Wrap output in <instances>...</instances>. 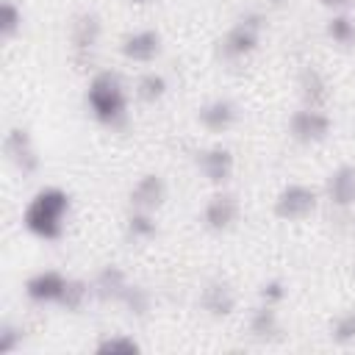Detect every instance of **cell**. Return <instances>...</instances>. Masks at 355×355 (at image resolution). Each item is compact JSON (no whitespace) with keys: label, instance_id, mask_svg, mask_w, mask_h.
<instances>
[{"label":"cell","instance_id":"cell-1","mask_svg":"<svg viewBox=\"0 0 355 355\" xmlns=\"http://www.w3.org/2000/svg\"><path fill=\"white\" fill-rule=\"evenodd\" d=\"M72 197L61 186H42L22 211L25 230L39 241H58L67 230Z\"/></svg>","mask_w":355,"mask_h":355},{"label":"cell","instance_id":"cell-2","mask_svg":"<svg viewBox=\"0 0 355 355\" xmlns=\"http://www.w3.org/2000/svg\"><path fill=\"white\" fill-rule=\"evenodd\" d=\"M86 108L103 128H122L128 122V92L116 72L100 69L89 78Z\"/></svg>","mask_w":355,"mask_h":355},{"label":"cell","instance_id":"cell-3","mask_svg":"<svg viewBox=\"0 0 355 355\" xmlns=\"http://www.w3.org/2000/svg\"><path fill=\"white\" fill-rule=\"evenodd\" d=\"M263 31H266V19H263L261 11L241 14L227 28V33L219 39V55L225 61H244V58H250L261 47Z\"/></svg>","mask_w":355,"mask_h":355},{"label":"cell","instance_id":"cell-4","mask_svg":"<svg viewBox=\"0 0 355 355\" xmlns=\"http://www.w3.org/2000/svg\"><path fill=\"white\" fill-rule=\"evenodd\" d=\"M316 205H319L316 189H311L305 183H286L277 191V197L272 202V211L283 222H302L316 211Z\"/></svg>","mask_w":355,"mask_h":355},{"label":"cell","instance_id":"cell-5","mask_svg":"<svg viewBox=\"0 0 355 355\" xmlns=\"http://www.w3.org/2000/svg\"><path fill=\"white\" fill-rule=\"evenodd\" d=\"M333 130V119L324 114V108L302 105L288 116V136L297 144H322Z\"/></svg>","mask_w":355,"mask_h":355},{"label":"cell","instance_id":"cell-6","mask_svg":"<svg viewBox=\"0 0 355 355\" xmlns=\"http://www.w3.org/2000/svg\"><path fill=\"white\" fill-rule=\"evenodd\" d=\"M3 153H6L8 164H11L22 178L39 172V164H42V161H39V153H36V144H33V136H31L28 128H22V125L8 128L6 136H3Z\"/></svg>","mask_w":355,"mask_h":355},{"label":"cell","instance_id":"cell-7","mask_svg":"<svg viewBox=\"0 0 355 355\" xmlns=\"http://www.w3.org/2000/svg\"><path fill=\"white\" fill-rule=\"evenodd\" d=\"M103 36V22L94 11H80L72 25H69V47H72V58L75 64H86L92 61L97 44Z\"/></svg>","mask_w":355,"mask_h":355},{"label":"cell","instance_id":"cell-8","mask_svg":"<svg viewBox=\"0 0 355 355\" xmlns=\"http://www.w3.org/2000/svg\"><path fill=\"white\" fill-rule=\"evenodd\" d=\"M241 216V205L230 191H216L202 205V225L211 233H227L236 227Z\"/></svg>","mask_w":355,"mask_h":355},{"label":"cell","instance_id":"cell-9","mask_svg":"<svg viewBox=\"0 0 355 355\" xmlns=\"http://www.w3.org/2000/svg\"><path fill=\"white\" fill-rule=\"evenodd\" d=\"M194 161H197V169L202 172V178L211 186H225L233 178V169H236L233 153L227 147H222V144H211V147L197 150Z\"/></svg>","mask_w":355,"mask_h":355},{"label":"cell","instance_id":"cell-10","mask_svg":"<svg viewBox=\"0 0 355 355\" xmlns=\"http://www.w3.org/2000/svg\"><path fill=\"white\" fill-rule=\"evenodd\" d=\"M67 275L58 272V269H42V272H33L28 280H25V297L36 305H58L61 297H64V288H67Z\"/></svg>","mask_w":355,"mask_h":355},{"label":"cell","instance_id":"cell-11","mask_svg":"<svg viewBox=\"0 0 355 355\" xmlns=\"http://www.w3.org/2000/svg\"><path fill=\"white\" fill-rule=\"evenodd\" d=\"M161 33L153 28H141V31H130L122 36L119 42V53L125 61L130 64H153L161 55Z\"/></svg>","mask_w":355,"mask_h":355},{"label":"cell","instance_id":"cell-12","mask_svg":"<svg viewBox=\"0 0 355 355\" xmlns=\"http://www.w3.org/2000/svg\"><path fill=\"white\" fill-rule=\"evenodd\" d=\"M200 308L214 316V319H225L236 311V291L227 280L222 277H211L202 288H200Z\"/></svg>","mask_w":355,"mask_h":355},{"label":"cell","instance_id":"cell-13","mask_svg":"<svg viewBox=\"0 0 355 355\" xmlns=\"http://www.w3.org/2000/svg\"><path fill=\"white\" fill-rule=\"evenodd\" d=\"M324 194L333 208L349 211L355 208V164H338L324 183Z\"/></svg>","mask_w":355,"mask_h":355},{"label":"cell","instance_id":"cell-14","mask_svg":"<svg viewBox=\"0 0 355 355\" xmlns=\"http://www.w3.org/2000/svg\"><path fill=\"white\" fill-rule=\"evenodd\" d=\"M197 122L211 133H225L239 122V108L227 97H214L197 108Z\"/></svg>","mask_w":355,"mask_h":355},{"label":"cell","instance_id":"cell-15","mask_svg":"<svg viewBox=\"0 0 355 355\" xmlns=\"http://www.w3.org/2000/svg\"><path fill=\"white\" fill-rule=\"evenodd\" d=\"M164 202H166V180L158 172H147V175H141L133 183V189H130V208L153 211L155 214Z\"/></svg>","mask_w":355,"mask_h":355},{"label":"cell","instance_id":"cell-16","mask_svg":"<svg viewBox=\"0 0 355 355\" xmlns=\"http://www.w3.org/2000/svg\"><path fill=\"white\" fill-rule=\"evenodd\" d=\"M128 286H130V280H128V275H125L116 263L103 266V269L92 277V291H94V297H97L100 302H119Z\"/></svg>","mask_w":355,"mask_h":355},{"label":"cell","instance_id":"cell-17","mask_svg":"<svg viewBox=\"0 0 355 355\" xmlns=\"http://www.w3.org/2000/svg\"><path fill=\"white\" fill-rule=\"evenodd\" d=\"M297 86H300V97H302V105L324 108V103H327V97H330V86H327V78L322 75V69H319V67H313V64H305V67L300 69Z\"/></svg>","mask_w":355,"mask_h":355},{"label":"cell","instance_id":"cell-18","mask_svg":"<svg viewBox=\"0 0 355 355\" xmlns=\"http://www.w3.org/2000/svg\"><path fill=\"white\" fill-rule=\"evenodd\" d=\"M247 327H250L252 338H258V341H275V338H280V319H277L275 305L261 302L258 308H252V313L247 319Z\"/></svg>","mask_w":355,"mask_h":355},{"label":"cell","instance_id":"cell-19","mask_svg":"<svg viewBox=\"0 0 355 355\" xmlns=\"http://www.w3.org/2000/svg\"><path fill=\"white\" fill-rule=\"evenodd\" d=\"M324 33L336 47H355V17L349 11H333L330 19L324 22Z\"/></svg>","mask_w":355,"mask_h":355},{"label":"cell","instance_id":"cell-20","mask_svg":"<svg viewBox=\"0 0 355 355\" xmlns=\"http://www.w3.org/2000/svg\"><path fill=\"white\" fill-rule=\"evenodd\" d=\"M158 233V222H155V214L153 211H139V208H130L128 219H125V236L136 244H144L150 241L153 236Z\"/></svg>","mask_w":355,"mask_h":355},{"label":"cell","instance_id":"cell-21","mask_svg":"<svg viewBox=\"0 0 355 355\" xmlns=\"http://www.w3.org/2000/svg\"><path fill=\"white\" fill-rule=\"evenodd\" d=\"M94 297L92 291V280H83V277H69L67 280V288H64V297L58 302V308L69 311V313H78L86 308V302Z\"/></svg>","mask_w":355,"mask_h":355},{"label":"cell","instance_id":"cell-22","mask_svg":"<svg viewBox=\"0 0 355 355\" xmlns=\"http://www.w3.org/2000/svg\"><path fill=\"white\" fill-rule=\"evenodd\" d=\"M166 78L161 75V72H155V69H150V72H144V75H139V80H136V97L141 100V103H147V105H153V103H161L164 100V94H166Z\"/></svg>","mask_w":355,"mask_h":355},{"label":"cell","instance_id":"cell-23","mask_svg":"<svg viewBox=\"0 0 355 355\" xmlns=\"http://www.w3.org/2000/svg\"><path fill=\"white\" fill-rule=\"evenodd\" d=\"M94 352H100V355H139L141 344L130 333H108L94 344Z\"/></svg>","mask_w":355,"mask_h":355},{"label":"cell","instance_id":"cell-24","mask_svg":"<svg viewBox=\"0 0 355 355\" xmlns=\"http://www.w3.org/2000/svg\"><path fill=\"white\" fill-rule=\"evenodd\" d=\"M119 302L125 305V311H128L130 316L144 319V316L150 313V308H153V294H150L144 286L130 283V286L125 288V294H122V300H119Z\"/></svg>","mask_w":355,"mask_h":355},{"label":"cell","instance_id":"cell-25","mask_svg":"<svg viewBox=\"0 0 355 355\" xmlns=\"http://www.w3.org/2000/svg\"><path fill=\"white\" fill-rule=\"evenodd\" d=\"M19 31H22V8L14 0H3L0 3V39L11 42Z\"/></svg>","mask_w":355,"mask_h":355},{"label":"cell","instance_id":"cell-26","mask_svg":"<svg viewBox=\"0 0 355 355\" xmlns=\"http://www.w3.org/2000/svg\"><path fill=\"white\" fill-rule=\"evenodd\" d=\"M330 341L338 347H349L355 344V311H344L333 319L330 324Z\"/></svg>","mask_w":355,"mask_h":355},{"label":"cell","instance_id":"cell-27","mask_svg":"<svg viewBox=\"0 0 355 355\" xmlns=\"http://www.w3.org/2000/svg\"><path fill=\"white\" fill-rule=\"evenodd\" d=\"M258 300L266 302V305H275V308H277V305L286 300V283H283L280 277H269V280H263L261 288H258Z\"/></svg>","mask_w":355,"mask_h":355},{"label":"cell","instance_id":"cell-28","mask_svg":"<svg viewBox=\"0 0 355 355\" xmlns=\"http://www.w3.org/2000/svg\"><path fill=\"white\" fill-rule=\"evenodd\" d=\"M25 330L22 327H17V324H11V322H3L0 324V352L3 355H8V352H17L19 347H22V336Z\"/></svg>","mask_w":355,"mask_h":355},{"label":"cell","instance_id":"cell-29","mask_svg":"<svg viewBox=\"0 0 355 355\" xmlns=\"http://www.w3.org/2000/svg\"><path fill=\"white\" fill-rule=\"evenodd\" d=\"M324 8H330V11H349V6L355 3V0H319Z\"/></svg>","mask_w":355,"mask_h":355},{"label":"cell","instance_id":"cell-30","mask_svg":"<svg viewBox=\"0 0 355 355\" xmlns=\"http://www.w3.org/2000/svg\"><path fill=\"white\" fill-rule=\"evenodd\" d=\"M128 3H133V6H153L155 0H128Z\"/></svg>","mask_w":355,"mask_h":355},{"label":"cell","instance_id":"cell-31","mask_svg":"<svg viewBox=\"0 0 355 355\" xmlns=\"http://www.w3.org/2000/svg\"><path fill=\"white\" fill-rule=\"evenodd\" d=\"M266 3H269V6H275V8H280V6H286L288 0H266Z\"/></svg>","mask_w":355,"mask_h":355}]
</instances>
